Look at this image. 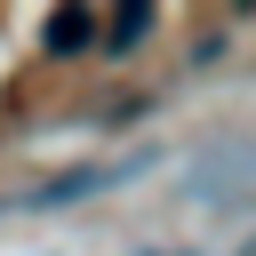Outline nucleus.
<instances>
[{"instance_id":"4","label":"nucleus","mask_w":256,"mask_h":256,"mask_svg":"<svg viewBox=\"0 0 256 256\" xmlns=\"http://www.w3.org/2000/svg\"><path fill=\"white\" fill-rule=\"evenodd\" d=\"M160 256H184V248H160Z\"/></svg>"},{"instance_id":"2","label":"nucleus","mask_w":256,"mask_h":256,"mask_svg":"<svg viewBox=\"0 0 256 256\" xmlns=\"http://www.w3.org/2000/svg\"><path fill=\"white\" fill-rule=\"evenodd\" d=\"M144 32H152V8H144V0H128V8H112V24H104V48H112V56H128Z\"/></svg>"},{"instance_id":"1","label":"nucleus","mask_w":256,"mask_h":256,"mask_svg":"<svg viewBox=\"0 0 256 256\" xmlns=\"http://www.w3.org/2000/svg\"><path fill=\"white\" fill-rule=\"evenodd\" d=\"M40 40H48V56H80V48L96 40V16H88V8H56V16L40 24Z\"/></svg>"},{"instance_id":"3","label":"nucleus","mask_w":256,"mask_h":256,"mask_svg":"<svg viewBox=\"0 0 256 256\" xmlns=\"http://www.w3.org/2000/svg\"><path fill=\"white\" fill-rule=\"evenodd\" d=\"M232 256H256V232H248V240H240V248H232Z\"/></svg>"}]
</instances>
